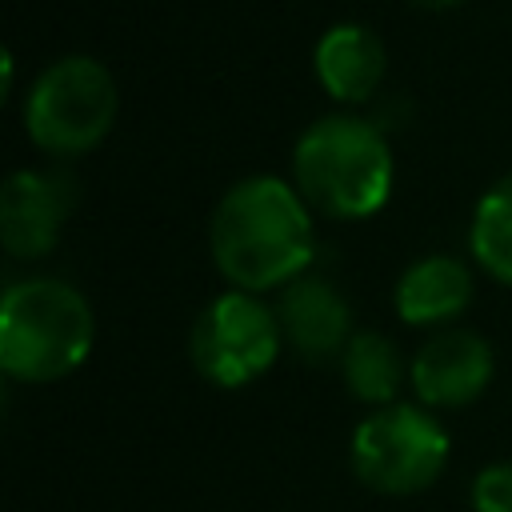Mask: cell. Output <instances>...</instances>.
<instances>
[{
	"label": "cell",
	"instance_id": "1",
	"mask_svg": "<svg viewBox=\"0 0 512 512\" xmlns=\"http://www.w3.org/2000/svg\"><path fill=\"white\" fill-rule=\"evenodd\" d=\"M208 248L236 292L292 284L316 256L312 208L280 176H248L232 184L208 224Z\"/></svg>",
	"mask_w": 512,
	"mask_h": 512
},
{
	"label": "cell",
	"instance_id": "2",
	"mask_svg": "<svg viewBox=\"0 0 512 512\" xmlns=\"http://www.w3.org/2000/svg\"><path fill=\"white\" fill-rule=\"evenodd\" d=\"M296 192L332 220H360L384 208L392 192V148L360 116H320L292 148Z\"/></svg>",
	"mask_w": 512,
	"mask_h": 512
},
{
	"label": "cell",
	"instance_id": "3",
	"mask_svg": "<svg viewBox=\"0 0 512 512\" xmlns=\"http://www.w3.org/2000/svg\"><path fill=\"white\" fill-rule=\"evenodd\" d=\"M92 340V308L64 280H16L0 300V368L12 380L52 384L88 360Z\"/></svg>",
	"mask_w": 512,
	"mask_h": 512
},
{
	"label": "cell",
	"instance_id": "4",
	"mask_svg": "<svg viewBox=\"0 0 512 512\" xmlns=\"http://www.w3.org/2000/svg\"><path fill=\"white\" fill-rule=\"evenodd\" d=\"M116 120V80L96 56L52 60L24 96L28 140L52 156L96 148Z\"/></svg>",
	"mask_w": 512,
	"mask_h": 512
},
{
	"label": "cell",
	"instance_id": "5",
	"mask_svg": "<svg viewBox=\"0 0 512 512\" xmlns=\"http://www.w3.org/2000/svg\"><path fill=\"white\" fill-rule=\"evenodd\" d=\"M448 464V432L416 404H388L352 432V472L380 496H416Z\"/></svg>",
	"mask_w": 512,
	"mask_h": 512
},
{
	"label": "cell",
	"instance_id": "6",
	"mask_svg": "<svg viewBox=\"0 0 512 512\" xmlns=\"http://www.w3.org/2000/svg\"><path fill=\"white\" fill-rule=\"evenodd\" d=\"M284 332L276 308L260 304L252 292L216 296L192 324L188 352L204 380L216 388H240L272 368L280 356Z\"/></svg>",
	"mask_w": 512,
	"mask_h": 512
},
{
	"label": "cell",
	"instance_id": "7",
	"mask_svg": "<svg viewBox=\"0 0 512 512\" xmlns=\"http://www.w3.org/2000/svg\"><path fill=\"white\" fill-rule=\"evenodd\" d=\"M76 204V184L60 172L20 168L0 188V244L16 260H40L56 248Z\"/></svg>",
	"mask_w": 512,
	"mask_h": 512
},
{
	"label": "cell",
	"instance_id": "8",
	"mask_svg": "<svg viewBox=\"0 0 512 512\" xmlns=\"http://www.w3.org/2000/svg\"><path fill=\"white\" fill-rule=\"evenodd\" d=\"M408 380L428 408H464L492 380V348L468 328H444L420 344Z\"/></svg>",
	"mask_w": 512,
	"mask_h": 512
},
{
	"label": "cell",
	"instance_id": "9",
	"mask_svg": "<svg viewBox=\"0 0 512 512\" xmlns=\"http://www.w3.org/2000/svg\"><path fill=\"white\" fill-rule=\"evenodd\" d=\"M276 320L284 340L304 360H332L356 336L348 300L328 280H316V276H296L292 284L280 288Z\"/></svg>",
	"mask_w": 512,
	"mask_h": 512
},
{
	"label": "cell",
	"instance_id": "10",
	"mask_svg": "<svg viewBox=\"0 0 512 512\" xmlns=\"http://www.w3.org/2000/svg\"><path fill=\"white\" fill-rule=\"evenodd\" d=\"M312 60H316V76L324 92L344 104L368 100L380 88L384 68H388L384 40L364 24H332L320 36Z\"/></svg>",
	"mask_w": 512,
	"mask_h": 512
},
{
	"label": "cell",
	"instance_id": "11",
	"mask_svg": "<svg viewBox=\"0 0 512 512\" xmlns=\"http://www.w3.org/2000/svg\"><path fill=\"white\" fill-rule=\"evenodd\" d=\"M472 300V272L456 256H424L396 280V316L416 328L456 320Z\"/></svg>",
	"mask_w": 512,
	"mask_h": 512
},
{
	"label": "cell",
	"instance_id": "12",
	"mask_svg": "<svg viewBox=\"0 0 512 512\" xmlns=\"http://www.w3.org/2000/svg\"><path fill=\"white\" fill-rule=\"evenodd\" d=\"M340 372H344L348 392L376 408L396 404V392L404 384V360L396 344L380 332H356L348 348L340 352Z\"/></svg>",
	"mask_w": 512,
	"mask_h": 512
},
{
	"label": "cell",
	"instance_id": "13",
	"mask_svg": "<svg viewBox=\"0 0 512 512\" xmlns=\"http://www.w3.org/2000/svg\"><path fill=\"white\" fill-rule=\"evenodd\" d=\"M468 248L488 276L512 284V172L480 196L468 228Z\"/></svg>",
	"mask_w": 512,
	"mask_h": 512
},
{
	"label": "cell",
	"instance_id": "14",
	"mask_svg": "<svg viewBox=\"0 0 512 512\" xmlns=\"http://www.w3.org/2000/svg\"><path fill=\"white\" fill-rule=\"evenodd\" d=\"M472 508L476 512H512V460L488 464L472 480Z\"/></svg>",
	"mask_w": 512,
	"mask_h": 512
},
{
	"label": "cell",
	"instance_id": "15",
	"mask_svg": "<svg viewBox=\"0 0 512 512\" xmlns=\"http://www.w3.org/2000/svg\"><path fill=\"white\" fill-rule=\"evenodd\" d=\"M12 72H16L12 52H4V56H0V96H12Z\"/></svg>",
	"mask_w": 512,
	"mask_h": 512
},
{
	"label": "cell",
	"instance_id": "16",
	"mask_svg": "<svg viewBox=\"0 0 512 512\" xmlns=\"http://www.w3.org/2000/svg\"><path fill=\"white\" fill-rule=\"evenodd\" d=\"M412 4H420V8H456L460 0H412Z\"/></svg>",
	"mask_w": 512,
	"mask_h": 512
}]
</instances>
